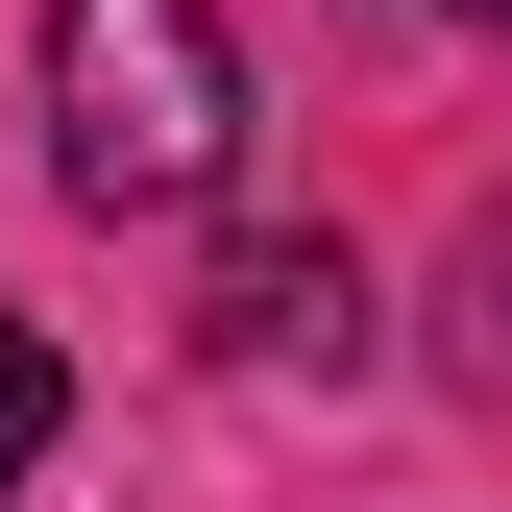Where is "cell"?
I'll return each instance as SVG.
<instances>
[{"mask_svg": "<svg viewBox=\"0 0 512 512\" xmlns=\"http://www.w3.org/2000/svg\"><path fill=\"white\" fill-rule=\"evenodd\" d=\"M49 171L98 220H196L244 171V49L220 0H49Z\"/></svg>", "mask_w": 512, "mask_h": 512, "instance_id": "6da1fadb", "label": "cell"}, {"mask_svg": "<svg viewBox=\"0 0 512 512\" xmlns=\"http://www.w3.org/2000/svg\"><path fill=\"white\" fill-rule=\"evenodd\" d=\"M220 342H244V366H342V342H366L342 244H244V269H220Z\"/></svg>", "mask_w": 512, "mask_h": 512, "instance_id": "7a4b0ae2", "label": "cell"}, {"mask_svg": "<svg viewBox=\"0 0 512 512\" xmlns=\"http://www.w3.org/2000/svg\"><path fill=\"white\" fill-rule=\"evenodd\" d=\"M49 415H74V391H49V342H25V317H0V488L49 464Z\"/></svg>", "mask_w": 512, "mask_h": 512, "instance_id": "3957f363", "label": "cell"}, {"mask_svg": "<svg viewBox=\"0 0 512 512\" xmlns=\"http://www.w3.org/2000/svg\"><path fill=\"white\" fill-rule=\"evenodd\" d=\"M464 366H512V220H464Z\"/></svg>", "mask_w": 512, "mask_h": 512, "instance_id": "277c9868", "label": "cell"}, {"mask_svg": "<svg viewBox=\"0 0 512 512\" xmlns=\"http://www.w3.org/2000/svg\"><path fill=\"white\" fill-rule=\"evenodd\" d=\"M439 25H512V0H439Z\"/></svg>", "mask_w": 512, "mask_h": 512, "instance_id": "5b68a950", "label": "cell"}]
</instances>
